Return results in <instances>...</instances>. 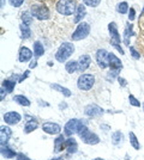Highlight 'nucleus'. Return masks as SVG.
<instances>
[{"label":"nucleus","instance_id":"48","mask_svg":"<svg viewBox=\"0 0 144 160\" xmlns=\"http://www.w3.org/2000/svg\"><path fill=\"white\" fill-rule=\"evenodd\" d=\"M93 160H103V159H101V158H96V159H93Z\"/></svg>","mask_w":144,"mask_h":160},{"label":"nucleus","instance_id":"37","mask_svg":"<svg viewBox=\"0 0 144 160\" xmlns=\"http://www.w3.org/2000/svg\"><path fill=\"white\" fill-rule=\"evenodd\" d=\"M8 2H10V5L12 7L18 8V7H21L24 4V0H8Z\"/></svg>","mask_w":144,"mask_h":160},{"label":"nucleus","instance_id":"19","mask_svg":"<svg viewBox=\"0 0 144 160\" xmlns=\"http://www.w3.org/2000/svg\"><path fill=\"white\" fill-rule=\"evenodd\" d=\"M37 127H39L37 121L33 117H29V118H27V124L24 126V134H30L31 132L36 130Z\"/></svg>","mask_w":144,"mask_h":160},{"label":"nucleus","instance_id":"30","mask_svg":"<svg viewBox=\"0 0 144 160\" xmlns=\"http://www.w3.org/2000/svg\"><path fill=\"white\" fill-rule=\"evenodd\" d=\"M19 30H21L22 38L27 40V38H29V37L31 36V30H30V28L28 27V25H25V24H23V23L19 25Z\"/></svg>","mask_w":144,"mask_h":160},{"label":"nucleus","instance_id":"11","mask_svg":"<svg viewBox=\"0 0 144 160\" xmlns=\"http://www.w3.org/2000/svg\"><path fill=\"white\" fill-rule=\"evenodd\" d=\"M3 120L5 121V123L8 124V126H14V124H18L22 120L21 113L16 112V111H8L4 115V118Z\"/></svg>","mask_w":144,"mask_h":160},{"label":"nucleus","instance_id":"3","mask_svg":"<svg viewBox=\"0 0 144 160\" xmlns=\"http://www.w3.org/2000/svg\"><path fill=\"white\" fill-rule=\"evenodd\" d=\"M30 13L39 20H48L51 18L49 8L43 4H34L30 7Z\"/></svg>","mask_w":144,"mask_h":160},{"label":"nucleus","instance_id":"36","mask_svg":"<svg viewBox=\"0 0 144 160\" xmlns=\"http://www.w3.org/2000/svg\"><path fill=\"white\" fill-rule=\"evenodd\" d=\"M130 48V53H131V55H132V58L135 59V60H139V58H141V54H139V52H137V49L135 47H129Z\"/></svg>","mask_w":144,"mask_h":160},{"label":"nucleus","instance_id":"34","mask_svg":"<svg viewBox=\"0 0 144 160\" xmlns=\"http://www.w3.org/2000/svg\"><path fill=\"white\" fill-rule=\"evenodd\" d=\"M83 4L89 7H97L101 4V0H83Z\"/></svg>","mask_w":144,"mask_h":160},{"label":"nucleus","instance_id":"45","mask_svg":"<svg viewBox=\"0 0 144 160\" xmlns=\"http://www.w3.org/2000/svg\"><path fill=\"white\" fill-rule=\"evenodd\" d=\"M0 2H1V4H0V7L3 8V7H4V5H5V0H0Z\"/></svg>","mask_w":144,"mask_h":160},{"label":"nucleus","instance_id":"8","mask_svg":"<svg viewBox=\"0 0 144 160\" xmlns=\"http://www.w3.org/2000/svg\"><path fill=\"white\" fill-rule=\"evenodd\" d=\"M42 130L49 135H59L61 132V127L55 122H45L42 124Z\"/></svg>","mask_w":144,"mask_h":160},{"label":"nucleus","instance_id":"26","mask_svg":"<svg viewBox=\"0 0 144 160\" xmlns=\"http://www.w3.org/2000/svg\"><path fill=\"white\" fill-rule=\"evenodd\" d=\"M21 18H22V23H23V24L30 27L31 23H33V18H34V17H33V14L30 13V11H23Z\"/></svg>","mask_w":144,"mask_h":160},{"label":"nucleus","instance_id":"16","mask_svg":"<svg viewBox=\"0 0 144 160\" xmlns=\"http://www.w3.org/2000/svg\"><path fill=\"white\" fill-rule=\"evenodd\" d=\"M87 16V11H85V5L84 4H79L77 7V11L75 13V18H73V23L79 24L82 23V20L84 19V17Z\"/></svg>","mask_w":144,"mask_h":160},{"label":"nucleus","instance_id":"39","mask_svg":"<svg viewBox=\"0 0 144 160\" xmlns=\"http://www.w3.org/2000/svg\"><path fill=\"white\" fill-rule=\"evenodd\" d=\"M29 74H30V71H25V73H23L21 77L18 78V81H19V82H23V81L29 77Z\"/></svg>","mask_w":144,"mask_h":160},{"label":"nucleus","instance_id":"2","mask_svg":"<svg viewBox=\"0 0 144 160\" xmlns=\"http://www.w3.org/2000/svg\"><path fill=\"white\" fill-rule=\"evenodd\" d=\"M75 53V46L71 42H62L55 53V60L58 62H65L72 54Z\"/></svg>","mask_w":144,"mask_h":160},{"label":"nucleus","instance_id":"10","mask_svg":"<svg viewBox=\"0 0 144 160\" xmlns=\"http://www.w3.org/2000/svg\"><path fill=\"white\" fill-rule=\"evenodd\" d=\"M103 112H104V110L96 104H89L84 108V113L88 117H99V116L103 115Z\"/></svg>","mask_w":144,"mask_h":160},{"label":"nucleus","instance_id":"42","mask_svg":"<svg viewBox=\"0 0 144 160\" xmlns=\"http://www.w3.org/2000/svg\"><path fill=\"white\" fill-rule=\"evenodd\" d=\"M16 158H17V160H31L30 158H28L27 155H24V154H22V153H18V155H17Z\"/></svg>","mask_w":144,"mask_h":160},{"label":"nucleus","instance_id":"20","mask_svg":"<svg viewBox=\"0 0 144 160\" xmlns=\"http://www.w3.org/2000/svg\"><path fill=\"white\" fill-rule=\"evenodd\" d=\"M65 136L58 135L54 139V153H60L62 149H65Z\"/></svg>","mask_w":144,"mask_h":160},{"label":"nucleus","instance_id":"35","mask_svg":"<svg viewBox=\"0 0 144 160\" xmlns=\"http://www.w3.org/2000/svg\"><path fill=\"white\" fill-rule=\"evenodd\" d=\"M129 102H130V105H132V107H136V108H139L142 104H141V102L133 96V94H130L129 96Z\"/></svg>","mask_w":144,"mask_h":160},{"label":"nucleus","instance_id":"24","mask_svg":"<svg viewBox=\"0 0 144 160\" xmlns=\"http://www.w3.org/2000/svg\"><path fill=\"white\" fill-rule=\"evenodd\" d=\"M124 141V134L120 130H117L112 134V143L114 146H120V143H123Z\"/></svg>","mask_w":144,"mask_h":160},{"label":"nucleus","instance_id":"5","mask_svg":"<svg viewBox=\"0 0 144 160\" xmlns=\"http://www.w3.org/2000/svg\"><path fill=\"white\" fill-rule=\"evenodd\" d=\"M95 85V77L93 74L84 73L77 79V87L81 91H89Z\"/></svg>","mask_w":144,"mask_h":160},{"label":"nucleus","instance_id":"21","mask_svg":"<svg viewBox=\"0 0 144 160\" xmlns=\"http://www.w3.org/2000/svg\"><path fill=\"white\" fill-rule=\"evenodd\" d=\"M132 28H133V25H132L131 23H129V24H127V27H126V29H125V31H124V36H125V38H124V43H125L126 46H129V47H130V38L132 37V36H135V35H136V33L133 32Z\"/></svg>","mask_w":144,"mask_h":160},{"label":"nucleus","instance_id":"25","mask_svg":"<svg viewBox=\"0 0 144 160\" xmlns=\"http://www.w3.org/2000/svg\"><path fill=\"white\" fill-rule=\"evenodd\" d=\"M13 100L17 103V104H19L22 107H30V100L28 99L25 96H23V94H16L13 97Z\"/></svg>","mask_w":144,"mask_h":160},{"label":"nucleus","instance_id":"12","mask_svg":"<svg viewBox=\"0 0 144 160\" xmlns=\"http://www.w3.org/2000/svg\"><path fill=\"white\" fill-rule=\"evenodd\" d=\"M11 135H12V130L8 126H1L0 127V143H1V146H6Z\"/></svg>","mask_w":144,"mask_h":160},{"label":"nucleus","instance_id":"18","mask_svg":"<svg viewBox=\"0 0 144 160\" xmlns=\"http://www.w3.org/2000/svg\"><path fill=\"white\" fill-rule=\"evenodd\" d=\"M90 63H91V58L88 54H83L79 56V60H78V65H79V71H87L89 68Z\"/></svg>","mask_w":144,"mask_h":160},{"label":"nucleus","instance_id":"47","mask_svg":"<svg viewBox=\"0 0 144 160\" xmlns=\"http://www.w3.org/2000/svg\"><path fill=\"white\" fill-rule=\"evenodd\" d=\"M142 16H144V7H143V11H142V14H141V16H139V18H141V17H142Z\"/></svg>","mask_w":144,"mask_h":160},{"label":"nucleus","instance_id":"32","mask_svg":"<svg viewBox=\"0 0 144 160\" xmlns=\"http://www.w3.org/2000/svg\"><path fill=\"white\" fill-rule=\"evenodd\" d=\"M129 10H130V7H129V4H127L126 1H120V2L117 5L118 13L125 14V13H127V12H129Z\"/></svg>","mask_w":144,"mask_h":160},{"label":"nucleus","instance_id":"23","mask_svg":"<svg viewBox=\"0 0 144 160\" xmlns=\"http://www.w3.org/2000/svg\"><path fill=\"white\" fill-rule=\"evenodd\" d=\"M1 155H3L4 158H7V159H12L14 157H17L18 153H16L14 149H12L11 147L1 146Z\"/></svg>","mask_w":144,"mask_h":160},{"label":"nucleus","instance_id":"31","mask_svg":"<svg viewBox=\"0 0 144 160\" xmlns=\"http://www.w3.org/2000/svg\"><path fill=\"white\" fill-rule=\"evenodd\" d=\"M129 138H130L131 146L133 147L136 151H138V149L141 148V145H139V141H138L137 136H136V134L133 133V132H130V133H129Z\"/></svg>","mask_w":144,"mask_h":160},{"label":"nucleus","instance_id":"1","mask_svg":"<svg viewBox=\"0 0 144 160\" xmlns=\"http://www.w3.org/2000/svg\"><path fill=\"white\" fill-rule=\"evenodd\" d=\"M77 2L76 0H59L55 5V8L58 11V13L61 16H72L77 11Z\"/></svg>","mask_w":144,"mask_h":160},{"label":"nucleus","instance_id":"27","mask_svg":"<svg viewBox=\"0 0 144 160\" xmlns=\"http://www.w3.org/2000/svg\"><path fill=\"white\" fill-rule=\"evenodd\" d=\"M51 87H52L53 90H55V91H58V92L62 93L65 97H71V94H72L69 88L61 86V85H59V84H52V85H51Z\"/></svg>","mask_w":144,"mask_h":160},{"label":"nucleus","instance_id":"22","mask_svg":"<svg viewBox=\"0 0 144 160\" xmlns=\"http://www.w3.org/2000/svg\"><path fill=\"white\" fill-rule=\"evenodd\" d=\"M65 71L69 74H73L77 71H79V65H78V61H67L66 65H65Z\"/></svg>","mask_w":144,"mask_h":160},{"label":"nucleus","instance_id":"13","mask_svg":"<svg viewBox=\"0 0 144 160\" xmlns=\"http://www.w3.org/2000/svg\"><path fill=\"white\" fill-rule=\"evenodd\" d=\"M108 67H109L110 69H114V71H120L123 68V63L115 56V54H108Z\"/></svg>","mask_w":144,"mask_h":160},{"label":"nucleus","instance_id":"44","mask_svg":"<svg viewBox=\"0 0 144 160\" xmlns=\"http://www.w3.org/2000/svg\"><path fill=\"white\" fill-rule=\"evenodd\" d=\"M36 66H37V60H33L30 62V65H29V68L33 69V68H35Z\"/></svg>","mask_w":144,"mask_h":160},{"label":"nucleus","instance_id":"29","mask_svg":"<svg viewBox=\"0 0 144 160\" xmlns=\"http://www.w3.org/2000/svg\"><path fill=\"white\" fill-rule=\"evenodd\" d=\"M14 86H16V81L11 79H5L3 81V87L6 90L7 93H11L14 90Z\"/></svg>","mask_w":144,"mask_h":160},{"label":"nucleus","instance_id":"38","mask_svg":"<svg viewBox=\"0 0 144 160\" xmlns=\"http://www.w3.org/2000/svg\"><path fill=\"white\" fill-rule=\"evenodd\" d=\"M135 18H136V10L133 7H130V10H129V22L135 20Z\"/></svg>","mask_w":144,"mask_h":160},{"label":"nucleus","instance_id":"46","mask_svg":"<svg viewBox=\"0 0 144 160\" xmlns=\"http://www.w3.org/2000/svg\"><path fill=\"white\" fill-rule=\"evenodd\" d=\"M49 160H64L62 157H59V158H53V159H49Z\"/></svg>","mask_w":144,"mask_h":160},{"label":"nucleus","instance_id":"28","mask_svg":"<svg viewBox=\"0 0 144 160\" xmlns=\"http://www.w3.org/2000/svg\"><path fill=\"white\" fill-rule=\"evenodd\" d=\"M45 54V48H43V44H42L41 42H39V41H36L34 42V55L36 58H40Z\"/></svg>","mask_w":144,"mask_h":160},{"label":"nucleus","instance_id":"15","mask_svg":"<svg viewBox=\"0 0 144 160\" xmlns=\"http://www.w3.org/2000/svg\"><path fill=\"white\" fill-rule=\"evenodd\" d=\"M33 58V52L28 47H22L18 53V61L19 62H28Z\"/></svg>","mask_w":144,"mask_h":160},{"label":"nucleus","instance_id":"49","mask_svg":"<svg viewBox=\"0 0 144 160\" xmlns=\"http://www.w3.org/2000/svg\"><path fill=\"white\" fill-rule=\"evenodd\" d=\"M142 107H143V110H144V103H143V104H142Z\"/></svg>","mask_w":144,"mask_h":160},{"label":"nucleus","instance_id":"7","mask_svg":"<svg viewBox=\"0 0 144 160\" xmlns=\"http://www.w3.org/2000/svg\"><path fill=\"white\" fill-rule=\"evenodd\" d=\"M79 123H81V120H76V118L67 121L66 124L64 126V134L66 136H72L73 134L77 133L78 127H79Z\"/></svg>","mask_w":144,"mask_h":160},{"label":"nucleus","instance_id":"33","mask_svg":"<svg viewBox=\"0 0 144 160\" xmlns=\"http://www.w3.org/2000/svg\"><path fill=\"white\" fill-rule=\"evenodd\" d=\"M141 29H142V33H141V37H138V41H137V43H138V46L141 44V47H142V49H143V52H144V16H142L141 17Z\"/></svg>","mask_w":144,"mask_h":160},{"label":"nucleus","instance_id":"14","mask_svg":"<svg viewBox=\"0 0 144 160\" xmlns=\"http://www.w3.org/2000/svg\"><path fill=\"white\" fill-rule=\"evenodd\" d=\"M81 140L84 142V143H87V145H97V143H100V138L96 135L95 133H93V132H88V133L85 134L83 138H81Z\"/></svg>","mask_w":144,"mask_h":160},{"label":"nucleus","instance_id":"17","mask_svg":"<svg viewBox=\"0 0 144 160\" xmlns=\"http://www.w3.org/2000/svg\"><path fill=\"white\" fill-rule=\"evenodd\" d=\"M65 149L67 151L69 154H75L78 151V145H77V141H76L75 138L70 136L69 139H66V141H65Z\"/></svg>","mask_w":144,"mask_h":160},{"label":"nucleus","instance_id":"9","mask_svg":"<svg viewBox=\"0 0 144 160\" xmlns=\"http://www.w3.org/2000/svg\"><path fill=\"white\" fill-rule=\"evenodd\" d=\"M108 31H109L112 44H120V42H121V37H120V33H119L117 24H115L114 22H110L109 24H108Z\"/></svg>","mask_w":144,"mask_h":160},{"label":"nucleus","instance_id":"43","mask_svg":"<svg viewBox=\"0 0 144 160\" xmlns=\"http://www.w3.org/2000/svg\"><path fill=\"white\" fill-rule=\"evenodd\" d=\"M112 46H113V47L115 48V49H117L118 52H120V54H123V55L125 54V52L123 50V48L120 47V44H112Z\"/></svg>","mask_w":144,"mask_h":160},{"label":"nucleus","instance_id":"41","mask_svg":"<svg viewBox=\"0 0 144 160\" xmlns=\"http://www.w3.org/2000/svg\"><path fill=\"white\" fill-rule=\"evenodd\" d=\"M6 91H5V88L4 87H1V90H0V100H4L5 99V97H6Z\"/></svg>","mask_w":144,"mask_h":160},{"label":"nucleus","instance_id":"6","mask_svg":"<svg viewBox=\"0 0 144 160\" xmlns=\"http://www.w3.org/2000/svg\"><path fill=\"white\" fill-rule=\"evenodd\" d=\"M108 52L106 49H99L96 52V62L101 69H106L108 67Z\"/></svg>","mask_w":144,"mask_h":160},{"label":"nucleus","instance_id":"40","mask_svg":"<svg viewBox=\"0 0 144 160\" xmlns=\"http://www.w3.org/2000/svg\"><path fill=\"white\" fill-rule=\"evenodd\" d=\"M117 79H118V82L120 84V86L125 87L126 85H127V81H126V80L124 79V78H121V77H118Z\"/></svg>","mask_w":144,"mask_h":160},{"label":"nucleus","instance_id":"4","mask_svg":"<svg viewBox=\"0 0 144 160\" xmlns=\"http://www.w3.org/2000/svg\"><path fill=\"white\" fill-rule=\"evenodd\" d=\"M90 30H91V27H90L89 23H87V22H82V23H79V24H78V27L76 28V30L72 32L71 38H72V41L84 40V38H87V37L89 36Z\"/></svg>","mask_w":144,"mask_h":160}]
</instances>
